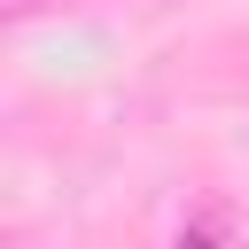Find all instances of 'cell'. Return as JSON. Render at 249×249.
Instances as JSON below:
<instances>
[{"label": "cell", "mask_w": 249, "mask_h": 249, "mask_svg": "<svg viewBox=\"0 0 249 249\" xmlns=\"http://www.w3.org/2000/svg\"><path fill=\"white\" fill-rule=\"evenodd\" d=\"M179 249H226V241H218V226H187V233H179Z\"/></svg>", "instance_id": "1"}, {"label": "cell", "mask_w": 249, "mask_h": 249, "mask_svg": "<svg viewBox=\"0 0 249 249\" xmlns=\"http://www.w3.org/2000/svg\"><path fill=\"white\" fill-rule=\"evenodd\" d=\"M0 8H8V16H31V8H39V0H0Z\"/></svg>", "instance_id": "2"}]
</instances>
